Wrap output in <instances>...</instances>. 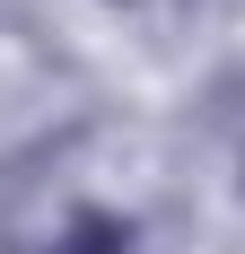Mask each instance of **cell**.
Masks as SVG:
<instances>
[{
	"label": "cell",
	"mask_w": 245,
	"mask_h": 254,
	"mask_svg": "<svg viewBox=\"0 0 245 254\" xmlns=\"http://www.w3.org/2000/svg\"><path fill=\"white\" fill-rule=\"evenodd\" d=\"M26 254H131V219H114V210H70L53 237H35Z\"/></svg>",
	"instance_id": "cell-1"
},
{
	"label": "cell",
	"mask_w": 245,
	"mask_h": 254,
	"mask_svg": "<svg viewBox=\"0 0 245 254\" xmlns=\"http://www.w3.org/2000/svg\"><path fill=\"white\" fill-rule=\"evenodd\" d=\"M114 9H131V18H167L175 0H114Z\"/></svg>",
	"instance_id": "cell-2"
}]
</instances>
